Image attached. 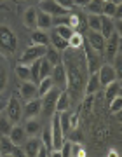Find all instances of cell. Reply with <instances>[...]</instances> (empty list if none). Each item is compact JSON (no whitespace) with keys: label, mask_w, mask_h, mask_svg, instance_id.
Segmentation results:
<instances>
[{"label":"cell","mask_w":122,"mask_h":157,"mask_svg":"<svg viewBox=\"0 0 122 157\" xmlns=\"http://www.w3.org/2000/svg\"><path fill=\"white\" fill-rule=\"evenodd\" d=\"M61 61L65 67V73H67V93L70 94V98L78 100L84 94V86L86 80L89 77L87 63H86V56H84V49H67L61 52Z\"/></svg>","instance_id":"1"},{"label":"cell","mask_w":122,"mask_h":157,"mask_svg":"<svg viewBox=\"0 0 122 157\" xmlns=\"http://www.w3.org/2000/svg\"><path fill=\"white\" fill-rule=\"evenodd\" d=\"M17 49V35L7 25H0V51L6 54H14Z\"/></svg>","instance_id":"2"},{"label":"cell","mask_w":122,"mask_h":157,"mask_svg":"<svg viewBox=\"0 0 122 157\" xmlns=\"http://www.w3.org/2000/svg\"><path fill=\"white\" fill-rule=\"evenodd\" d=\"M58 96H59V89L56 86L47 91L44 96H40V103H42L40 113H44L47 119H51L56 113V100H58Z\"/></svg>","instance_id":"3"},{"label":"cell","mask_w":122,"mask_h":157,"mask_svg":"<svg viewBox=\"0 0 122 157\" xmlns=\"http://www.w3.org/2000/svg\"><path fill=\"white\" fill-rule=\"evenodd\" d=\"M82 47H84V56H86V63H87L89 73L98 72V68H100L101 63H103V59H101V52L94 51L89 44H82Z\"/></svg>","instance_id":"4"},{"label":"cell","mask_w":122,"mask_h":157,"mask_svg":"<svg viewBox=\"0 0 122 157\" xmlns=\"http://www.w3.org/2000/svg\"><path fill=\"white\" fill-rule=\"evenodd\" d=\"M45 49L47 45H40V44H32L28 45L26 49L23 51L21 58H19V63H25V65H30L35 59H40V58L45 54Z\"/></svg>","instance_id":"5"},{"label":"cell","mask_w":122,"mask_h":157,"mask_svg":"<svg viewBox=\"0 0 122 157\" xmlns=\"http://www.w3.org/2000/svg\"><path fill=\"white\" fill-rule=\"evenodd\" d=\"M6 113L14 124L19 122V121L23 119V105L14 94H12L11 98L7 100V103H6Z\"/></svg>","instance_id":"6"},{"label":"cell","mask_w":122,"mask_h":157,"mask_svg":"<svg viewBox=\"0 0 122 157\" xmlns=\"http://www.w3.org/2000/svg\"><path fill=\"white\" fill-rule=\"evenodd\" d=\"M103 52H105L106 59H113L117 52H120V33L119 32H113V33L105 40V47H103Z\"/></svg>","instance_id":"7"},{"label":"cell","mask_w":122,"mask_h":157,"mask_svg":"<svg viewBox=\"0 0 122 157\" xmlns=\"http://www.w3.org/2000/svg\"><path fill=\"white\" fill-rule=\"evenodd\" d=\"M96 73H98V78H100L101 87H105L106 84H110V82H113L115 78H119L115 68L112 67L110 63H101V67L98 68V72Z\"/></svg>","instance_id":"8"},{"label":"cell","mask_w":122,"mask_h":157,"mask_svg":"<svg viewBox=\"0 0 122 157\" xmlns=\"http://www.w3.org/2000/svg\"><path fill=\"white\" fill-rule=\"evenodd\" d=\"M51 78H52L54 86H56V87H58L59 91H65V89H67V73H65V67H63V61L52 67V72H51Z\"/></svg>","instance_id":"9"},{"label":"cell","mask_w":122,"mask_h":157,"mask_svg":"<svg viewBox=\"0 0 122 157\" xmlns=\"http://www.w3.org/2000/svg\"><path fill=\"white\" fill-rule=\"evenodd\" d=\"M40 108H42V103H40V98H32L28 100L25 105H23V117L25 119H33L40 115Z\"/></svg>","instance_id":"10"},{"label":"cell","mask_w":122,"mask_h":157,"mask_svg":"<svg viewBox=\"0 0 122 157\" xmlns=\"http://www.w3.org/2000/svg\"><path fill=\"white\" fill-rule=\"evenodd\" d=\"M40 9L44 12H47V14H51V16H61V14H67L68 9H65V7H61L56 0H42L40 2Z\"/></svg>","instance_id":"11"},{"label":"cell","mask_w":122,"mask_h":157,"mask_svg":"<svg viewBox=\"0 0 122 157\" xmlns=\"http://www.w3.org/2000/svg\"><path fill=\"white\" fill-rule=\"evenodd\" d=\"M87 44L91 45L94 51L103 52V47H105V37H103L100 32H96V30H89V33H87Z\"/></svg>","instance_id":"12"},{"label":"cell","mask_w":122,"mask_h":157,"mask_svg":"<svg viewBox=\"0 0 122 157\" xmlns=\"http://www.w3.org/2000/svg\"><path fill=\"white\" fill-rule=\"evenodd\" d=\"M40 145H42V141H40L37 136H30V138H26L25 143H23V152H25V155L35 157L37 155V152H39V148H40Z\"/></svg>","instance_id":"13"},{"label":"cell","mask_w":122,"mask_h":157,"mask_svg":"<svg viewBox=\"0 0 122 157\" xmlns=\"http://www.w3.org/2000/svg\"><path fill=\"white\" fill-rule=\"evenodd\" d=\"M19 94H21V98L25 101L32 100V98H37V96H39V93H37V84L32 82V80H25V82H21Z\"/></svg>","instance_id":"14"},{"label":"cell","mask_w":122,"mask_h":157,"mask_svg":"<svg viewBox=\"0 0 122 157\" xmlns=\"http://www.w3.org/2000/svg\"><path fill=\"white\" fill-rule=\"evenodd\" d=\"M9 138L12 140V143L14 145H17V147H21L23 143H25V140H26V133H25V128L23 126H19V124H14L12 126V129L9 131Z\"/></svg>","instance_id":"15"},{"label":"cell","mask_w":122,"mask_h":157,"mask_svg":"<svg viewBox=\"0 0 122 157\" xmlns=\"http://www.w3.org/2000/svg\"><path fill=\"white\" fill-rule=\"evenodd\" d=\"M37 28L44 30V32H47V30L52 28V16L47 14V12H44L42 9L37 11Z\"/></svg>","instance_id":"16"},{"label":"cell","mask_w":122,"mask_h":157,"mask_svg":"<svg viewBox=\"0 0 122 157\" xmlns=\"http://www.w3.org/2000/svg\"><path fill=\"white\" fill-rule=\"evenodd\" d=\"M101 87L100 78H98V73H89L87 80H86V86H84V94H94L96 91Z\"/></svg>","instance_id":"17"},{"label":"cell","mask_w":122,"mask_h":157,"mask_svg":"<svg viewBox=\"0 0 122 157\" xmlns=\"http://www.w3.org/2000/svg\"><path fill=\"white\" fill-rule=\"evenodd\" d=\"M115 32V21L108 16H103L101 14V26H100V33L105 37V40L110 37L112 33Z\"/></svg>","instance_id":"18"},{"label":"cell","mask_w":122,"mask_h":157,"mask_svg":"<svg viewBox=\"0 0 122 157\" xmlns=\"http://www.w3.org/2000/svg\"><path fill=\"white\" fill-rule=\"evenodd\" d=\"M105 100L106 103H110L115 96L120 94V78H115L113 82H110V84H106L105 86Z\"/></svg>","instance_id":"19"},{"label":"cell","mask_w":122,"mask_h":157,"mask_svg":"<svg viewBox=\"0 0 122 157\" xmlns=\"http://www.w3.org/2000/svg\"><path fill=\"white\" fill-rule=\"evenodd\" d=\"M23 23L28 30H35L37 28V9L35 7H28L25 14H23Z\"/></svg>","instance_id":"20"},{"label":"cell","mask_w":122,"mask_h":157,"mask_svg":"<svg viewBox=\"0 0 122 157\" xmlns=\"http://www.w3.org/2000/svg\"><path fill=\"white\" fill-rule=\"evenodd\" d=\"M16 147L7 135H0V155H12Z\"/></svg>","instance_id":"21"},{"label":"cell","mask_w":122,"mask_h":157,"mask_svg":"<svg viewBox=\"0 0 122 157\" xmlns=\"http://www.w3.org/2000/svg\"><path fill=\"white\" fill-rule=\"evenodd\" d=\"M72 105V98L68 94L67 91H59V96H58V100H56V112H65L68 110Z\"/></svg>","instance_id":"22"},{"label":"cell","mask_w":122,"mask_h":157,"mask_svg":"<svg viewBox=\"0 0 122 157\" xmlns=\"http://www.w3.org/2000/svg\"><path fill=\"white\" fill-rule=\"evenodd\" d=\"M23 128H25L26 136H37L42 131V124L37 121V117H33V119H26V124Z\"/></svg>","instance_id":"23"},{"label":"cell","mask_w":122,"mask_h":157,"mask_svg":"<svg viewBox=\"0 0 122 157\" xmlns=\"http://www.w3.org/2000/svg\"><path fill=\"white\" fill-rule=\"evenodd\" d=\"M49 44H52V47H54V49H58L59 52H63V51L68 47V40L63 39V37H59V35L52 30V32L49 33Z\"/></svg>","instance_id":"24"},{"label":"cell","mask_w":122,"mask_h":157,"mask_svg":"<svg viewBox=\"0 0 122 157\" xmlns=\"http://www.w3.org/2000/svg\"><path fill=\"white\" fill-rule=\"evenodd\" d=\"M32 44H40V45H49V35L44 30L35 28L32 30Z\"/></svg>","instance_id":"25"},{"label":"cell","mask_w":122,"mask_h":157,"mask_svg":"<svg viewBox=\"0 0 122 157\" xmlns=\"http://www.w3.org/2000/svg\"><path fill=\"white\" fill-rule=\"evenodd\" d=\"M103 0H91V2H87L86 4V12L87 14H103Z\"/></svg>","instance_id":"26"},{"label":"cell","mask_w":122,"mask_h":157,"mask_svg":"<svg viewBox=\"0 0 122 157\" xmlns=\"http://www.w3.org/2000/svg\"><path fill=\"white\" fill-rule=\"evenodd\" d=\"M54 87V82H52V78L51 77H44L39 80V84H37V93H39V98L40 96H44L45 93L49 89H52Z\"/></svg>","instance_id":"27"},{"label":"cell","mask_w":122,"mask_h":157,"mask_svg":"<svg viewBox=\"0 0 122 157\" xmlns=\"http://www.w3.org/2000/svg\"><path fill=\"white\" fill-rule=\"evenodd\" d=\"M12 126H14V122L7 117L6 110L0 112V135H9V131L12 129Z\"/></svg>","instance_id":"28"},{"label":"cell","mask_w":122,"mask_h":157,"mask_svg":"<svg viewBox=\"0 0 122 157\" xmlns=\"http://www.w3.org/2000/svg\"><path fill=\"white\" fill-rule=\"evenodd\" d=\"M16 75L17 78L25 82V80H32V72H30V65H25V63H19L16 67Z\"/></svg>","instance_id":"29"},{"label":"cell","mask_w":122,"mask_h":157,"mask_svg":"<svg viewBox=\"0 0 122 157\" xmlns=\"http://www.w3.org/2000/svg\"><path fill=\"white\" fill-rule=\"evenodd\" d=\"M86 26H87L89 30H96V32H100L101 14H87V17H86Z\"/></svg>","instance_id":"30"},{"label":"cell","mask_w":122,"mask_h":157,"mask_svg":"<svg viewBox=\"0 0 122 157\" xmlns=\"http://www.w3.org/2000/svg\"><path fill=\"white\" fill-rule=\"evenodd\" d=\"M84 44V35L78 32V30H75L72 33V37L68 39V47H72V49H78V47H82Z\"/></svg>","instance_id":"31"},{"label":"cell","mask_w":122,"mask_h":157,"mask_svg":"<svg viewBox=\"0 0 122 157\" xmlns=\"http://www.w3.org/2000/svg\"><path fill=\"white\" fill-rule=\"evenodd\" d=\"M44 58L47 59V61L54 67V65H58V63H61V52L58 49H45V54H44Z\"/></svg>","instance_id":"32"},{"label":"cell","mask_w":122,"mask_h":157,"mask_svg":"<svg viewBox=\"0 0 122 157\" xmlns=\"http://www.w3.org/2000/svg\"><path fill=\"white\" fill-rule=\"evenodd\" d=\"M52 28H54V32L59 35V37H63V39H67V40L70 39L72 33L75 32V30H72L68 25H58V26H52Z\"/></svg>","instance_id":"33"},{"label":"cell","mask_w":122,"mask_h":157,"mask_svg":"<svg viewBox=\"0 0 122 157\" xmlns=\"http://www.w3.org/2000/svg\"><path fill=\"white\" fill-rule=\"evenodd\" d=\"M51 72H52V65H51V63L42 56V58H40V78L51 77Z\"/></svg>","instance_id":"34"},{"label":"cell","mask_w":122,"mask_h":157,"mask_svg":"<svg viewBox=\"0 0 122 157\" xmlns=\"http://www.w3.org/2000/svg\"><path fill=\"white\" fill-rule=\"evenodd\" d=\"M30 72H32V82L39 84V80H40V59H35V61H32Z\"/></svg>","instance_id":"35"},{"label":"cell","mask_w":122,"mask_h":157,"mask_svg":"<svg viewBox=\"0 0 122 157\" xmlns=\"http://www.w3.org/2000/svg\"><path fill=\"white\" fill-rule=\"evenodd\" d=\"M119 7H120V6H115L113 2H110V0L105 2V4H103V16L113 17V16H115V12L119 11Z\"/></svg>","instance_id":"36"},{"label":"cell","mask_w":122,"mask_h":157,"mask_svg":"<svg viewBox=\"0 0 122 157\" xmlns=\"http://www.w3.org/2000/svg\"><path fill=\"white\" fill-rule=\"evenodd\" d=\"M7 78H9L7 68L0 63V94H2V93H4V89L7 87Z\"/></svg>","instance_id":"37"},{"label":"cell","mask_w":122,"mask_h":157,"mask_svg":"<svg viewBox=\"0 0 122 157\" xmlns=\"http://www.w3.org/2000/svg\"><path fill=\"white\" fill-rule=\"evenodd\" d=\"M108 105H110V112L119 115V113H120V108H122V98H120V94L115 96V98H113Z\"/></svg>","instance_id":"38"},{"label":"cell","mask_w":122,"mask_h":157,"mask_svg":"<svg viewBox=\"0 0 122 157\" xmlns=\"http://www.w3.org/2000/svg\"><path fill=\"white\" fill-rule=\"evenodd\" d=\"M42 145L47 147V148H52V135H51V128H45L42 131Z\"/></svg>","instance_id":"39"},{"label":"cell","mask_w":122,"mask_h":157,"mask_svg":"<svg viewBox=\"0 0 122 157\" xmlns=\"http://www.w3.org/2000/svg\"><path fill=\"white\" fill-rule=\"evenodd\" d=\"M67 135H70V141H73V143H82V141H84V135L78 131L77 128L70 129Z\"/></svg>","instance_id":"40"},{"label":"cell","mask_w":122,"mask_h":157,"mask_svg":"<svg viewBox=\"0 0 122 157\" xmlns=\"http://www.w3.org/2000/svg\"><path fill=\"white\" fill-rule=\"evenodd\" d=\"M59 154L63 157L72 155V141H63V145H61V148H59Z\"/></svg>","instance_id":"41"},{"label":"cell","mask_w":122,"mask_h":157,"mask_svg":"<svg viewBox=\"0 0 122 157\" xmlns=\"http://www.w3.org/2000/svg\"><path fill=\"white\" fill-rule=\"evenodd\" d=\"M78 126V113H70V129Z\"/></svg>","instance_id":"42"},{"label":"cell","mask_w":122,"mask_h":157,"mask_svg":"<svg viewBox=\"0 0 122 157\" xmlns=\"http://www.w3.org/2000/svg\"><path fill=\"white\" fill-rule=\"evenodd\" d=\"M56 2H58L61 7L68 9V11H70V9H72V6H73V0H56Z\"/></svg>","instance_id":"43"},{"label":"cell","mask_w":122,"mask_h":157,"mask_svg":"<svg viewBox=\"0 0 122 157\" xmlns=\"http://www.w3.org/2000/svg\"><path fill=\"white\" fill-rule=\"evenodd\" d=\"M37 155H40V157H44V155H49V148H47V147H44V145H40L39 152H37Z\"/></svg>","instance_id":"44"},{"label":"cell","mask_w":122,"mask_h":157,"mask_svg":"<svg viewBox=\"0 0 122 157\" xmlns=\"http://www.w3.org/2000/svg\"><path fill=\"white\" fill-rule=\"evenodd\" d=\"M87 2H91V0H73V6L77 7H86V4Z\"/></svg>","instance_id":"45"},{"label":"cell","mask_w":122,"mask_h":157,"mask_svg":"<svg viewBox=\"0 0 122 157\" xmlns=\"http://www.w3.org/2000/svg\"><path fill=\"white\" fill-rule=\"evenodd\" d=\"M6 103H7V101L0 100V112H4V110H6Z\"/></svg>","instance_id":"46"},{"label":"cell","mask_w":122,"mask_h":157,"mask_svg":"<svg viewBox=\"0 0 122 157\" xmlns=\"http://www.w3.org/2000/svg\"><path fill=\"white\" fill-rule=\"evenodd\" d=\"M110 2H113L115 6H120V4H122V0H110Z\"/></svg>","instance_id":"47"},{"label":"cell","mask_w":122,"mask_h":157,"mask_svg":"<svg viewBox=\"0 0 122 157\" xmlns=\"http://www.w3.org/2000/svg\"><path fill=\"white\" fill-rule=\"evenodd\" d=\"M35 2H39V4H40V2H42V0H35Z\"/></svg>","instance_id":"48"},{"label":"cell","mask_w":122,"mask_h":157,"mask_svg":"<svg viewBox=\"0 0 122 157\" xmlns=\"http://www.w3.org/2000/svg\"><path fill=\"white\" fill-rule=\"evenodd\" d=\"M103 2H108V0H103Z\"/></svg>","instance_id":"49"},{"label":"cell","mask_w":122,"mask_h":157,"mask_svg":"<svg viewBox=\"0 0 122 157\" xmlns=\"http://www.w3.org/2000/svg\"><path fill=\"white\" fill-rule=\"evenodd\" d=\"M11 2H16V0H11Z\"/></svg>","instance_id":"50"}]
</instances>
